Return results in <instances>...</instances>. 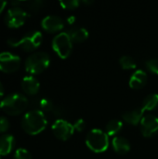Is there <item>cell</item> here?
Instances as JSON below:
<instances>
[{
  "label": "cell",
  "mask_w": 158,
  "mask_h": 159,
  "mask_svg": "<svg viewBox=\"0 0 158 159\" xmlns=\"http://www.w3.org/2000/svg\"><path fill=\"white\" fill-rule=\"evenodd\" d=\"M21 128L29 135H37L41 133L47 125L45 114L40 110H32L27 112L21 118Z\"/></svg>",
  "instance_id": "6da1fadb"
},
{
  "label": "cell",
  "mask_w": 158,
  "mask_h": 159,
  "mask_svg": "<svg viewBox=\"0 0 158 159\" xmlns=\"http://www.w3.org/2000/svg\"><path fill=\"white\" fill-rule=\"evenodd\" d=\"M29 101L21 93H13L2 100L3 111L9 116H19L28 107Z\"/></svg>",
  "instance_id": "7a4b0ae2"
},
{
  "label": "cell",
  "mask_w": 158,
  "mask_h": 159,
  "mask_svg": "<svg viewBox=\"0 0 158 159\" xmlns=\"http://www.w3.org/2000/svg\"><path fill=\"white\" fill-rule=\"evenodd\" d=\"M43 41V34L39 31H32L27 33L20 39L8 38L7 44L12 48H20L24 51H34L36 49Z\"/></svg>",
  "instance_id": "3957f363"
},
{
  "label": "cell",
  "mask_w": 158,
  "mask_h": 159,
  "mask_svg": "<svg viewBox=\"0 0 158 159\" xmlns=\"http://www.w3.org/2000/svg\"><path fill=\"white\" fill-rule=\"evenodd\" d=\"M50 63V57L47 53L38 51L32 53L25 61V71L33 75H38L44 72Z\"/></svg>",
  "instance_id": "277c9868"
},
{
  "label": "cell",
  "mask_w": 158,
  "mask_h": 159,
  "mask_svg": "<svg viewBox=\"0 0 158 159\" xmlns=\"http://www.w3.org/2000/svg\"><path fill=\"white\" fill-rule=\"evenodd\" d=\"M86 144L94 153H103L109 146V136L102 129H94L86 137Z\"/></svg>",
  "instance_id": "5b68a950"
},
{
  "label": "cell",
  "mask_w": 158,
  "mask_h": 159,
  "mask_svg": "<svg viewBox=\"0 0 158 159\" xmlns=\"http://www.w3.org/2000/svg\"><path fill=\"white\" fill-rule=\"evenodd\" d=\"M73 41L68 33L62 32L58 34L52 40V48L56 54L61 58L66 59L70 56L73 50Z\"/></svg>",
  "instance_id": "8992f818"
},
{
  "label": "cell",
  "mask_w": 158,
  "mask_h": 159,
  "mask_svg": "<svg viewBox=\"0 0 158 159\" xmlns=\"http://www.w3.org/2000/svg\"><path fill=\"white\" fill-rule=\"evenodd\" d=\"M28 16L27 11L20 7H12L5 15V23L9 28H19L24 24Z\"/></svg>",
  "instance_id": "52a82bcc"
},
{
  "label": "cell",
  "mask_w": 158,
  "mask_h": 159,
  "mask_svg": "<svg viewBox=\"0 0 158 159\" xmlns=\"http://www.w3.org/2000/svg\"><path fill=\"white\" fill-rule=\"evenodd\" d=\"M20 65V58L18 55L5 51L0 53V71L6 74L16 72Z\"/></svg>",
  "instance_id": "ba28073f"
},
{
  "label": "cell",
  "mask_w": 158,
  "mask_h": 159,
  "mask_svg": "<svg viewBox=\"0 0 158 159\" xmlns=\"http://www.w3.org/2000/svg\"><path fill=\"white\" fill-rule=\"evenodd\" d=\"M51 129L54 136L61 141H67L73 136L74 132V125L62 118L57 119L53 123Z\"/></svg>",
  "instance_id": "9c48e42d"
},
{
  "label": "cell",
  "mask_w": 158,
  "mask_h": 159,
  "mask_svg": "<svg viewBox=\"0 0 158 159\" xmlns=\"http://www.w3.org/2000/svg\"><path fill=\"white\" fill-rule=\"evenodd\" d=\"M140 126L144 137H153L158 132V117L154 115H146L142 117Z\"/></svg>",
  "instance_id": "30bf717a"
},
{
  "label": "cell",
  "mask_w": 158,
  "mask_h": 159,
  "mask_svg": "<svg viewBox=\"0 0 158 159\" xmlns=\"http://www.w3.org/2000/svg\"><path fill=\"white\" fill-rule=\"evenodd\" d=\"M64 20L56 15H48L41 21L42 28L48 33H58L64 28Z\"/></svg>",
  "instance_id": "8fae6325"
},
{
  "label": "cell",
  "mask_w": 158,
  "mask_h": 159,
  "mask_svg": "<svg viewBox=\"0 0 158 159\" xmlns=\"http://www.w3.org/2000/svg\"><path fill=\"white\" fill-rule=\"evenodd\" d=\"M20 87L25 94L29 96H34L38 93L40 89V84L34 75H29L22 78Z\"/></svg>",
  "instance_id": "7c38bea8"
},
{
  "label": "cell",
  "mask_w": 158,
  "mask_h": 159,
  "mask_svg": "<svg viewBox=\"0 0 158 159\" xmlns=\"http://www.w3.org/2000/svg\"><path fill=\"white\" fill-rule=\"evenodd\" d=\"M148 80V75L143 70L135 71L129 78V87L133 89H140L143 88Z\"/></svg>",
  "instance_id": "4fadbf2b"
},
{
  "label": "cell",
  "mask_w": 158,
  "mask_h": 159,
  "mask_svg": "<svg viewBox=\"0 0 158 159\" xmlns=\"http://www.w3.org/2000/svg\"><path fill=\"white\" fill-rule=\"evenodd\" d=\"M144 112L145 111L142 109V107L136 108V109H133V110L124 113L122 115V118L128 124L136 126L141 123L142 117L144 116Z\"/></svg>",
  "instance_id": "5bb4252c"
},
{
  "label": "cell",
  "mask_w": 158,
  "mask_h": 159,
  "mask_svg": "<svg viewBox=\"0 0 158 159\" xmlns=\"http://www.w3.org/2000/svg\"><path fill=\"white\" fill-rule=\"evenodd\" d=\"M114 150L119 155H126L130 151V143L128 139L122 136H115L112 141Z\"/></svg>",
  "instance_id": "9a60e30c"
},
{
  "label": "cell",
  "mask_w": 158,
  "mask_h": 159,
  "mask_svg": "<svg viewBox=\"0 0 158 159\" xmlns=\"http://www.w3.org/2000/svg\"><path fill=\"white\" fill-rule=\"evenodd\" d=\"M14 137L10 134H3L0 136V157L7 156L14 147Z\"/></svg>",
  "instance_id": "2e32d148"
},
{
  "label": "cell",
  "mask_w": 158,
  "mask_h": 159,
  "mask_svg": "<svg viewBox=\"0 0 158 159\" xmlns=\"http://www.w3.org/2000/svg\"><path fill=\"white\" fill-rule=\"evenodd\" d=\"M68 34L70 35L73 42L81 43V42H84L88 39V31L83 27H75L74 29H71L68 32Z\"/></svg>",
  "instance_id": "e0dca14e"
},
{
  "label": "cell",
  "mask_w": 158,
  "mask_h": 159,
  "mask_svg": "<svg viewBox=\"0 0 158 159\" xmlns=\"http://www.w3.org/2000/svg\"><path fill=\"white\" fill-rule=\"evenodd\" d=\"M122 128H123L122 121L117 120V119H113L107 123L105 127V129H106L105 132L107 133L108 136H115L121 131Z\"/></svg>",
  "instance_id": "ac0fdd59"
},
{
  "label": "cell",
  "mask_w": 158,
  "mask_h": 159,
  "mask_svg": "<svg viewBox=\"0 0 158 159\" xmlns=\"http://www.w3.org/2000/svg\"><path fill=\"white\" fill-rule=\"evenodd\" d=\"M158 106V94L153 93L145 97L142 102V109L144 111H153Z\"/></svg>",
  "instance_id": "d6986e66"
},
{
  "label": "cell",
  "mask_w": 158,
  "mask_h": 159,
  "mask_svg": "<svg viewBox=\"0 0 158 159\" xmlns=\"http://www.w3.org/2000/svg\"><path fill=\"white\" fill-rule=\"evenodd\" d=\"M119 63L124 70H133L137 67L135 60L129 55L122 56L119 60Z\"/></svg>",
  "instance_id": "ffe728a7"
},
{
  "label": "cell",
  "mask_w": 158,
  "mask_h": 159,
  "mask_svg": "<svg viewBox=\"0 0 158 159\" xmlns=\"http://www.w3.org/2000/svg\"><path fill=\"white\" fill-rule=\"evenodd\" d=\"M39 108L40 111L44 112H51L54 108L53 106V102H51V100L47 99V98H43L39 101Z\"/></svg>",
  "instance_id": "44dd1931"
},
{
  "label": "cell",
  "mask_w": 158,
  "mask_h": 159,
  "mask_svg": "<svg viewBox=\"0 0 158 159\" xmlns=\"http://www.w3.org/2000/svg\"><path fill=\"white\" fill-rule=\"evenodd\" d=\"M59 4L64 9L73 10V9H75L79 7L80 2L78 0H63V1H60Z\"/></svg>",
  "instance_id": "7402d4cb"
},
{
  "label": "cell",
  "mask_w": 158,
  "mask_h": 159,
  "mask_svg": "<svg viewBox=\"0 0 158 159\" xmlns=\"http://www.w3.org/2000/svg\"><path fill=\"white\" fill-rule=\"evenodd\" d=\"M13 159H33L30 152L24 148H18L13 156Z\"/></svg>",
  "instance_id": "603a6c76"
},
{
  "label": "cell",
  "mask_w": 158,
  "mask_h": 159,
  "mask_svg": "<svg viewBox=\"0 0 158 159\" xmlns=\"http://www.w3.org/2000/svg\"><path fill=\"white\" fill-rule=\"evenodd\" d=\"M145 65L151 73H153L155 75H158V59L148 60L145 62Z\"/></svg>",
  "instance_id": "cb8c5ba5"
},
{
  "label": "cell",
  "mask_w": 158,
  "mask_h": 159,
  "mask_svg": "<svg viewBox=\"0 0 158 159\" xmlns=\"http://www.w3.org/2000/svg\"><path fill=\"white\" fill-rule=\"evenodd\" d=\"M43 6V2L40 0H34V1H31L28 2V8L31 11H37L41 8V7Z\"/></svg>",
  "instance_id": "d4e9b609"
},
{
  "label": "cell",
  "mask_w": 158,
  "mask_h": 159,
  "mask_svg": "<svg viewBox=\"0 0 158 159\" xmlns=\"http://www.w3.org/2000/svg\"><path fill=\"white\" fill-rule=\"evenodd\" d=\"M73 125H74V130H76L77 132H81V131H83V130L86 129V126H87L86 121H85L84 119H82V118L77 119V120H76Z\"/></svg>",
  "instance_id": "484cf974"
},
{
  "label": "cell",
  "mask_w": 158,
  "mask_h": 159,
  "mask_svg": "<svg viewBox=\"0 0 158 159\" xmlns=\"http://www.w3.org/2000/svg\"><path fill=\"white\" fill-rule=\"evenodd\" d=\"M9 129V121L4 116H0V134L5 133Z\"/></svg>",
  "instance_id": "4316f807"
},
{
  "label": "cell",
  "mask_w": 158,
  "mask_h": 159,
  "mask_svg": "<svg viewBox=\"0 0 158 159\" xmlns=\"http://www.w3.org/2000/svg\"><path fill=\"white\" fill-rule=\"evenodd\" d=\"M75 20H76V18H75L74 16H70V17H68V18H67L66 22H67L68 24L72 25V24H74V23L75 22Z\"/></svg>",
  "instance_id": "83f0119b"
},
{
  "label": "cell",
  "mask_w": 158,
  "mask_h": 159,
  "mask_svg": "<svg viewBox=\"0 0 158 159\" xmlns=\"http://www.w3.org/2000/svg\"><path fill=\"white\" fill-rule=\"evenodd\" d=\"M6 6H7V2H6V1H2V0H0V14L4 11V9H5Z\"/></svg>",
  "instance_id": "f1b7e54d"
},
{
  "label": "cell",
  "mask_w": 158,
  "mask_h": 159,
  "mask_svg": "<svg viewBox=\"0 0 158 159\" xmlns=\"http://www.w3.org/2000/svg\"><path fill=\"white\" fill-rule=\"evenodd\" d=\"M21 3H23L22 1H11L9 4L12 6V7H19Z\"/></svg>",
  "instance_id": "f546056e"
},
{
  "label": "cell",
  "mask_w": 158,
  "mask_h": 159,
  "mask_svg": "<svg viewBox=\"0 0 158 159\" xmlns=\"http://www.w3.org/2000/svg\"><path fill=\"white\" fill-rule=\"evenodd\" d=\"M4 94H5V90H4V87H3V85H2V83L0 82V99L4 96Z\"/></svg>",
  "instance_id": "4dcf8cb0"
},
{
  "label": "cell",
  "mask_w": 158,
  "mask_h": 159,
  "mask_svg": "<svg viewBox=\"0 0 158 159\" xmlns=\"http://www.w3.org/2000/svg\"><path fill=\"white\" fill-rule=\"evenodd\" d=\"M3 110V107H2V101H0V111Z\"/></svg>",
  "instance_id": "1f68e13d"
},
{
  "label": "cell",
  "mask_w": 158,
  "mask_h": 159,
  "mask_svg": "<svg viewBox=\"0 0 158 159\" xmlns=\"http://www.w3.org/2000/svg\"><path fill=\"white\" fill-rule=\"evenodd\" d=\"M0 159H2V157H0Z\"/></svg>",
  "instance_id": "d6a6232c"
}]
</instances>
